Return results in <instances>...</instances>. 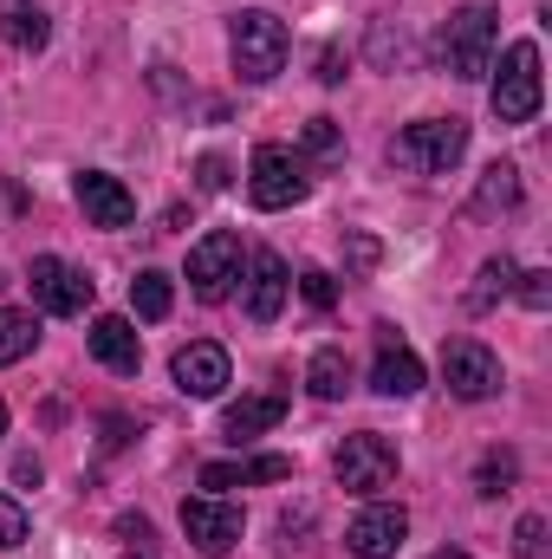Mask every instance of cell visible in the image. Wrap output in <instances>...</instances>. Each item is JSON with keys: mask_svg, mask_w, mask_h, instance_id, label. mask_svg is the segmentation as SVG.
Masks as SVG:
<instances>
[{"mask_svg": "<svg viewBox=\"0 0 552 559\" xmlns=\"http://www.w3.org/2000/svg\"><path fill=\"white\" fill-rule=\"evenodd\" d=\"M514 286H520V299H527L533 312H547V306H552V274H547V267H533V274H520Z\"/></svg>", "mask_w": 552, "mask_h": 559, "instance_id": "obj_30", "label": "cell"}, {"mask_svg": "<svg viewBox=\"0 0 552 559\" xmlns=\"http://www.w3.org/2000/svg\"><path fill=\"white\" fill-rule=\"evenodd\" d=\"M279 417H286V397H279V391L241 397V404L228 411V436H235V442H248V436H267V429H279Z\"/></svg>", "mask_w": 552, "mask_h": 559, "instance_id": "obj_18", "label": "cell"}, {"mask_svg": "<svg viewBox=\"0 0 552 559\" xmlns=\"http://www.w3.org/2000/svg\"><path fill=\"white\" fill-rule=\"evenodd\" d=\"M494 118L501 124H533L540 118V46L533 39L507 46L501 79H494Z\"/></svg>", "mask_w": 552, "mask_h": 559, "instance_id": "obj_5", "label": "cell"}, {"mask_svg": "<svg viewBox=\"0 0 552 559\" xmlns=\"http://www.w3.org/2000/svg\"><path fill=\"white\" fill-rule=\"evenodd\" d=\"M494 46H501V13H494V7H461V13L442 26V39H435L448 79H481V72L494 66Z\"/></svg>", "mask_w": 552, "mask_h": 559, "instance_id": "obj_2", "label": "cell"}, {"mask_svg": "<svg viewBox=\"0 0 552 559\" xmlns=\"http://www.w3.org/2000/svg\"><path fill=\"white\" fill-rule=\"evenodd\" d=\"M0 436H7V404H0Z\"/></svg>", "mask_w": 552, "mask_h": 559, "instance_id": "obj_35", "label": "cell"}, {"mask_svg": "<svg viewBox=\"0 0 552 559\" xmlns=\"http://www.w3.org/2000/svg\"><path fill=\"white\" fill-rule=\"evenodd\" d=\"M292 462L286 455H235V462H202V488L208 495H228V488H254V481H286Z\"/></svg>", "mask_w": 552, "mask_h": 559, "instance_id": "obj_16", "label": "cell"}, {"mask_svg": "<svg viewBox=\"0 0 552 559\" xmlns=\"http://www.w3.org/2000/svg\"><path fill=\"white\" fill-rule=\"evenodd\" d=\"M169 378H176L182 397H221L228 391V352L208 345V338H195V345H182L169 358Z\"/></svg>", "mask_w": 552, "mask_h": 559, "instance_id": "obj_12", "label": "cell"}, {"mask_svg": "<svg viewBox=\"0 0 552 559\" xmlns=\"http://www.w3.org/2000/svg\"><path fill=\"white\" fill-rule=\"evenodd\" d=\"M514 202H520V169H514V163H494V169L481 176L475 209H514Z\"/></svg>", "mask_w": 552, "mask_h": 559, "instance_id": "obj_25", "label": "cell"}, {"mask_svg": "<svg viewBox=\"0 0 552 559\" xmlns=\"http://www.w3.org/2000/svg\"><path fill=\"white\" fill-rule=\"evenodd\" d=\"M305 189H312V176H305V163H299L286 143H261V150H254V163H248V195H254L261 209H292V202H305Z\"/></svg>", "mask_w": 552, "mask_h": 559, "instance_id": "obj_6", "label": "cell"}, {"mask_svg": "<svg viewBox=\"0 0 552 559\" xmlns=\"http://www.w3.org/2000/svg\"><path fill=\"white\" fill-rule=\"evenodd\" d=\"M72 195H79V209H85L92 228H131V222H137V195H131L118 176H105V169H85V176L72 182Z\"/></svg>", "mask_w": 552, "mask_h": 559, "instance_id": "obj_11", "label": "cell"}, {"mask_svg": "<svg viewBox=\"0 0 552 559\" xmlns=\"http://www.w3.org/2000/svg\"><path fill=\"white\" fill-rule=\"evenodd\" d=\"M410 540V514L404 508H364L351 527H345V547L358 559H397Z\"/></svg>", "mask_w": 552, "mask_h": 559, "instance_id": "obj_13", "label": "cell"}, {"mask_svg": "<svg viewBox=\"0 0 552 559\" xmlns=\"http://www.w3.org/2000/svg\"><path fill=\"white\" fill-rule=\"evenodd\" d=\"M442 378L461 404H481V397L501 391V358L481 338H455V345H442Z\"/></svg>", "mask_w": 552, "mask_h": 559, "instance_id": "obj_10", "label": "cell"}, {"mask_svg": "<svg viewBox=\"0 0 552 559\" xmlns=\"http://www.w3.org/2000/svg\"><path fill=\"white\" fill-rule=\"evenodd\" d=\"M228 52H235V72H241L248 85H267L279 66H286V26H279L267 7H254V13H241V20H235Z\"/></svg>", "mask_w": 552, "mask_h": 559, "instance_id": "obj_3", "label": "cell"}, {"mask_svg": "<svg viewBox=\"0 0 552 559\" xmlns=\"http://www.w3.org/2000/svg\"><path fill=\"white\" fill-rule=\"evenodd\" d=\"M371 391H384V397H416L422 391V358H416L410 345L384 325L377 332V365H371Z\"/></svg>", "mask_w": 552, "mask_h": 559, "instance_id": "obj_14", "label": "cell"}, {"mask_svg": "<svg viewBox=\"0 0 552 559\" xmlns=\"http://www.w3.org/2000/svg\"><path fill=\"white\" fill-rule=\"evenodd\" d=\"M429 559H468V554L461 547H442V554H429Z\"/></svg>", "mask_w": 552, "mask_h": 559, "instance_id": "obj_34", "label": "cell"}, {"mask_svg": "<svg viewBox=\"0 0 552 559\" xmlns=\"http://www.w3.org/2000/svg\"><path fill=\"white\" fill-rule=\"evenodd\" d=\"M461 156H468V124L461 118H422V124L391 138V163L410 169V176H448Z\"/></svg>", "mask_w": 552, "mask_h": 559, "instance_id": "obj_1", "label": "cell"}, {"mask_svg": "<svg viewBox=\"0 0 552 559\" xmlns=\"http://www.w3.org/2000/svg\"><path fill=\"white\" fill-rule=\"evenodd\" d=\"M299 293H305L312 312H332V306H338V280L325 274V267H305V274H299Z\"/></svg>", "mask_w": 552, "mask_h": 559, "instance_id": "obj_27", "label": "cell"}, {"mask_svg": "<svg viewBox=\"0 0 552 559\" xmlns=\"http://www.w3.org/2000/svg\"><path fill=\"white\" fill-rule=\"evenodd\" d=\"M0 33H7V39H13L20 52H39L52 26H46V13H39L33 0H20V7H7V13H0Z\"/></svg>", "mask_w": 552, "mask_h": 559, "instance_id": "obj_20", "label": "cell"}, {"mask_svg": "<svg viewBox=\"0 0 552 559\" xmlns=\"http://www.w3.org/2000/svg\"><path fill=\"white\" fill-rule=\"evenodd\" d=\"M514 280H520V267H514L507 254H501V261H488V267L475 274V286H468V312H488L494 299H507V293H514Z\"/></svg>", "mask_w": 552, "mask_h": 559, "instance_id": "obj_22", "label": "cell"}, {"mask_svg": "<svg viewBox=\"0 0 552 559\" xmlns=\"http://www.w3.org/2000/svg\"><path fill=\"white\" fill-rule=\"evenodd\" d=\"M169 274H156V267H143L137 280H131V306H137V319H169Z\"/></svg>", "mask_w": 552, "mask_h": 559, "instance_id": "obj_23", "label": "cell"}, {"mask_svg": "<svg viewBox=\"0 0 552 559\" xmlns=\"http://www.w3.org/2000/svg\"><path fill=\"white\" fill-rule=\"evenodd\" d=\"M332 475L351 495H384V488H397V442L391 436H345L332 455Z\"/></svg>", "mask_w": 552, "mask_h": 559, "instance_id": "obj_4", "label": "cell"}, {"mask_svg": "<svg viewBox=\"0 0 552 559\" xmlns=\"http://www.w3.org/2000/svg\"><path fill=\"white\" fill-rule=\"evenodd\" d=\"M345 384H351V358H345L338 345L312 352V365H305V391H312L319 404H338V397H345Z\"/></svg>", "mask_w": 552, "mask_h": 559, "instance_id": "obj_19", "label": "cell"}, {"mask_svg": "<svg viewBox=\"0 0 552 559\" xmlns=\"http://www.w3.org/2000/svg\"><path fill=\"white\" fill-rule=\"evenodd\" d=\"M514 475H520V455H514V449H488V455H481V468H475V488L494 501V495H507V488H514Z\"/></svg>", "mask_w": 552, "mask_h": 559, "instance_id": "obj_24", "label": "cell"}, {"mask_svg": "<svg viewBox=\"0 0 552 559\" xmlns=\"http://www.w3.org/2000/svg\"><path fill=\"white\" fill-rule=\"evenodd\" d=\"M286 286H292V280H286V261L261 248V254L248 261V319H254V325H274V319H279Z\"/></svg>", "mask_w": 552, "mask_h": 559, "instance_id": "obj_17", "label": "cell"}, {"mask_svg": "<svg viewBox=\"0 0 552 559\" xmlns=\"http://www.w3.org/2000/svg\"><path fill=\"white\" fill-rule=\"evenodd\" d=\"M131 559H149V554H131Z\"/></svg>", "mask_w": 552, "mask_h": 559, "instance_id": "obj_36", "label": "cell"}, {"mask_svg": "<svg viewBox=\"0 0 552 559\" xmlns=\"http://www.w3.org/2000/svg\"><path fill=\"white\" fill-rule=\"evenodd\" d=\"M118 527H124V540H149V521H137V514H124Z\"/></svg>", "mask_w": 552, "mask_h": 559, "instance_id": "obj_33", "label": "cell"}, {"mask_svg": "<svg viewBox=\"0 0 552 559\" xmlns=\"http://www.w3.org/2000/svg\"><path fill=\"white\" fill-rule=\"evenodd\" d=\"M195 176H202V189H208V195H215V189H228V163H221V156H202V163H195Z\"/></svg>", "mask_w": 552, "mask_h": 559, "instance_id": "obj_32", "label": "cell"}, {"mask_svg": "<svg viewBox=\"0 0 552 559\" xmlns=\"http://www.w3.org/2000/svg\"><path fill=\"white\" fill-rule=\"evenodd\" d=\"M33 345H39V319H33V312L0 306V365H20Z\"/></svg>", "mask_w": 552, "mask_h": 559, "instance_id": "obj_21", "label": "cell"}, {"mask_svg": "<svg viewBox=\"0 0 552 559\" xmlns=\"http://www.w3.org/2000/svg\"><path fill=\"white\" fill-rule=\"evenodd\" d=\"M305 150H312V156H325V163H338V156H345L338 124H332V118H312V124H305Z\"/></svg>", "mask_w": 552, "mask_h": 559, "instance_id": "obj_28", "label": "cell"}, {"mask_svg": "<svg viewBox=\"0 0 552 559\" xmlns=\"http://www.w3.org/2000/svg\"><path fill=\"white\" fill-rule=\"evenodd\" d=\"M345 66H351V59H345L338 46H325V52H319V85H345Z\"/></svg>", "mask_w": 552, "mask_h": 559, "instance_id": "obj_31", "label": "cell"}, {"mask_svg": "<svg viewBox=\"0 0 552 559\" xmlns=\"http://www.w3.org/2000/svg\"><path fill=\"white\" fill-rule=\"evenodd\" d=\"M92 358H98L105 371H118V378H137V371H143L137 325H131V319H118V312L92 319Z\"/></svg>", "mask_w": 552, "mask_h": 559, "instance_id": "obj_15", "label": "cell"}, {"mask_svg": "<svg viewBox=\"0 0 552 559\" xmlns=\"http://www.w3.org/2000/svg\"><path fill=\"white\" fill-rule=\"evenodd\" d=\"M235 280H241V235H228V228H208L195 248H189V286H195V299H228L235 293Z\"/></svg>", "mask_w": 552, "mask_h": 559, "instance_id": "obj_7", "label": "cell"}, {"mask_svg": "<svg viewBox=\"0 0 552 559\" xmlns=\"http://www.w3.org/2000/svg\"><path fill=\"white\" fill-rule=\"evenodd\" d=\"M26 527H33V521H26V508L0 495V547H20V540H26Z\"/></svg>", "mask_w": 552, "mask_h": 559, "instance_id": "obj_29", "label": "cell"}, {"mask_svg": "<svg viewBox=\"0 0 552 559\" xmlns=\"http://www.w3.org/2000/svg\"><path fill=\"white\" fill-rule=\"evenodd\" d=\"M182 534H189L195 554H208V559L235 554L241 547V508L221 501V495H189L182 501Z\"/></svg>", "mask_w": 552, "mask_h": 559, "instance_id": "obj_8", "label": "cell"}, {"mask_svg": "<svg viewBox=\"0 0 552 559\" xmlns=\"http://www.w3.org/2000/svg\"><path fill=\"white\" fill-rule=\"evenodd\" d=\"M26 286H33V299H39V312H52V319H79L85 306H92V280L79 274L72 261H59V254H39L33 261V274H26Z\"/></svg>", "mask_w": 552, "mask_h": 559, "instance_id": "obj_9", "label": "cell"}, {"mask_svg": "<svg viewBox=\"0 0 552 559\" xmlns=\"http://www.w3.org/2000/svg\"><path fill=\"white\" fill-rule=\"evenodd\" d=\"M547 534H552L547 521H540V514H527V521L514 527V554H520V559H552V540H547Z\"/></svg>", "mask_w": 552, "mask_h": 559, "instance_id": "obj_26", "label": "cell"}]
</instances>
